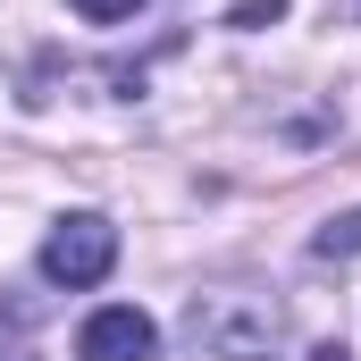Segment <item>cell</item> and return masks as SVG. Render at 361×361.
Here are the masks:
<instances>
[{
	"label": "cell",
	"mask_w": 361,
	"mask_h": 361,
	"mask_svg": "<svg viewBox=\"0 0 361 361\" xmlns=\"http://www.w3.org/2000/svg\"><path fill=\"white\" fill-rule=\"evenodd\" d=\"M109 269H118V227H109L101 210L51 219V235H42V277H51V286H101Z\"/></svg>",
	"instance_id": "2"
},
{
	"label": "cell",
	"mask_w": 361,
	"mask_h": 361,
	"mask_svg": "<svg viewBox=\"0 0 361 361\" xmlns=\"http://www.w3.org/2000/svg\"><path fill=\"white\" fill-rule=\"evenodd\" d=\"M68 8H76V17H92V25H118V17H135L143 0H68Z\"/></svg>",
	"instance_id": "5"
},
{
	"label": "cell",
	"mask_w": 361,
	"mask_h": 361,
	"mask_svg": "<svg viewBox=\"0 0 361 361\" xmlns=\"http://www.w3.org/2000/svg\"><path fill=\"white\" fill-rule=\"evenodd\" d=\"M311 252H319V261H353V252H361V202H353V210H336V219L311 235Z\"/></svg>",
	"instance_id": "4"
},
{
	"label": "cell",
	"mask_w": 361,
	"mask_h": 361,
	"mask_svg": "<svg viewBox=\"0 0 361 361\" xmlns=\"http://www.w3.org/2000/svg\"><path fill=\"white\" fill-rule=\"evenodd\" d=\"M277 17H286V0H244L235 8V25H277Z\"/></svg>",
	"instance_id": "6"
},
{
	"label": "cell",
	"mask_w": 361,
	"mask_h": 361,
	"mask_svg": "<svg viewBox=\"0 0 361 361\" xmlns=\"http://www.w3.org/2000/svg\"><path fill=\"white\" fill-rule=\"evenodd\" d=\"M8 336H17V319H8V311H0V345H8Z\"/></svg>",
	"instance_id": "8"
},
{
	"label": "cell",
	"mask_w": 361,
	"mask_h": 361,
	"mask_svg": "<svg viewBox=\"0 0 361 361\" xmlns=\"http://www.w3.org/2000/svg\"><path fill=\"white\" fill-rule=\"evenodd\" d=\"M177 336L193 345V361H269L277 336H286V311L261 286H202L185 302Z\"/></svg>",
	"instance_id": "1"
},
{
	"label": "cell",
	"mask_w": 361,
	"mask_h": 361,
	"mask_svg": "<svg viewBox=\"0 0 361 361\" xmlns=\"http://www.w3.org/2000/svg\"><path fill=\"white\" fill-rule=\"evenodd\" d=\"M152 353H160V328L135 302H101L76 328V361H152Z\"/></svg>",
	"instance_id": "3"
},
{
	"label": "cell",
	"mask_w": 361,
	"mask_h": 361,
	"mask_svg": "<svg viewBox=\"0 0 361 361\" xmlns=\"http://www.w3.org/2000/svg\"><path fill=\"white\" fill-rule=\"evenodd\" d=\"M311 361H353V353H345V345H319V353H311Z\"/></svg>",
	"instance_id": "7"
}]
</instances>
